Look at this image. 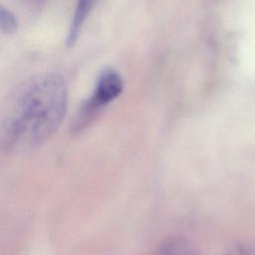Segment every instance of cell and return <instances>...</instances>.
<instances>
[{
	"mask_svg": "<svg viewBox=\"0 0 255 255\" xmlns=\"http://www.w3.org/2000/svg\"><path fill=\"white\" fill-rule=\"evenodd\" d=\"M67 105V86L57 74L39 75L21 84L3 112V147L24 151L47 140L63 122Z\"/></svg>",
	"mask_w": 255,
	"mask_h": 255,
	"instance_id": "obj_1",
	"label": "cell"
},
{
	"mask_svg": "<svg viewBox=\"0 0 255 255\" xmlns=\"http://www.w3.org/2000/svg\"><path fill=\"white\" fill-rule=\"evenodd\" d=\"M123 90L124 81L119 72L113 68L105 69L98 77L93 93L81 111L77 126L87 124L103 107L116 100Z\"/></svg>",
	"mask_w": 255,
	"mask_h": 255,
	"instance_id": "obj_2",
	"label": "cell"
},
{
	"mask_svg": "<svg viewBox=\"0 0 255 255\" xmlns=\"http://www.w3.org/2000/svg\"><path fill=\"white\" fill-rule=\"evenodd\" d=\"M96 2L97 0H77L75 12L67 37L68 46H73L77 41L82 27L93 10Z\"/></svg>",
	"mask_w": 255,
	"mask_h": 255,
	"instance_id": "obj_3",
	"label": "cell"
},
{
	"mask_svg": "<svg viewBox=\"0 0 255 255\" xmlns=\"http://www.w3.org/2000/svg\"><path fill=\"white\" fill-rule=\"evenodd\" d=\"M160 255H197L192 246L181 237L167 240L160 249Z\"/></svg>",
	"mask_w": 255,
	"mask_h": 255,
	"instance_id": "obj_4",
	"label": "cell"
},
{
	"mask_svg": "<svg viewBox=\"0 0 255 255\" xmlns=\"http://www.w3.org/2000/svg\"><path fill=\"white\" fill-rule=\"evenodd\" d=\"M0 26L3 33L11 34L17 30L18 21L15 15L5 7L0 9Z\"/></svg>",
	"mask_w": 255,
	"mask_h": 255,
	"instance_id": "obj_5",
	"label": "cell"
},
{
	"mask_svg": "<svg viewBox=\"0 0 255 255\" xmlns=\"http://www.w3.org/2000/svg\"><path fill=\"white\" fill-rule=\"evenodd\" d=\"M225 255H255L254 243L237 244L231 248Z\"/></svg>",
	"mask_w": 255,
	"mask_h": 255,
	"instance_id": "obj_6",
	"label": "cell"
}]
</instances>
